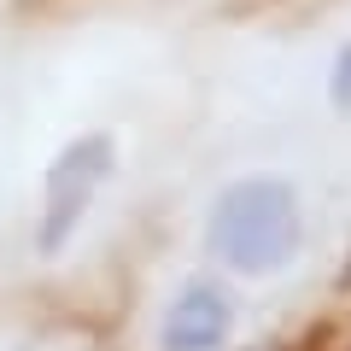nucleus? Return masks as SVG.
Returning <instances> with one entry per match:
<instances>
[{"mask_svg":"<svg viewBox=\"0 0 351 351\" xmlns=\"http://www.w3.org/2000/svg\"><path fill=\"white\" fill-rule=\"evenodd\" d=\"M112 141L106 135H82L71 141V147L53 158L47 170V205H41V252H59L64 240L76 234V223H82V211L94 205V193L106 188V176H112Z\"/></svg>","mask_w":351,"mask_h":351,"instance_id":"obj_2","label":"nucleus"},{"mask_svg":"<svg viewBox=\"0 0 351 351\" xmlns=\"http://www.w3.org/2000/svg\"><path fill=\"white\" fill-rule=\"evenodd\" d=\"M328 94H334V106H339V112H351V47L339 53V64H334V82H328Z\"/></svg>","mask_w":351,"mask_h":351,"instance_id":"obj_4","label":"nucleus"},{"mask_svg":"<svg viewBox=\"0 0 351 351\" xmlns=\"http://www.w3.org/2000/svg\"><path fill=\"white\" fill-rule=\"evenodd\" d=\"M228 322H234V311H228L223 287L193 281V287L164 311L158 346H164V351H217V346L228 339Z\"/></svg>","mask_w":351,"mask_h":351,"instance_id":"obj_3","label":"nucleus"},{"mask_svg":"<svg viewBox=\"0 0 351 351\" xmlns=\"http://www.w3.org/2000/svg\"><path fill=\"white\" fill-rule=\"evenodd\" d=\"M299 246V199L281 176H246L211 205V252L228 269L269 276Z\"/></svg>","mask_w":351,"mask_h":351,"instance_id":"obj_1","label":"nucleus"}]
</instances>
